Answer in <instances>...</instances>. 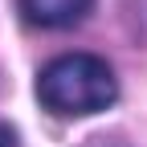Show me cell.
I'll use <instances>...</instances> for the list:
<instances>
[{
    "mask_svg": "<svg viewBox=\"0 0 147 147\" xmlns=\"http://www.w3.org/2000/svg\"><path fill=\"white\" fill-rule=\"evenodd\" d=\"M0 147H16V135H12V127L0 123Z\"/></svg>",
    "mask_w": 147,
    "mask_h": 147,
    "instance_id": "cell-3",
    "label": "cell"
},
{
    "mask_svg": "<svg viewBox=\"0 0 147 147\" xmlns=\"http://www.w3.org/2000/svg\"><path fill=\"white\" fill-rule=\"evenodd\" d=\"M37 98L45 110L65 119H82V115H98V110L115 106L119 98V82L110 65L94 53H65L53 57L41 74H37Z\"/></svg>",
    "mask_w": 147,
    "mask_h": 147,
    "instance_id": "cell-1",
    "label": "cell"
},
{
    "mask_svg": "<svg viewBox=\"0 0 147 147\" xmlns=\"http://www.w3.org/2000/svg\"><path fill=\"white\" fill-rule=\"evenodd\" d=\"M90 4H94V0H21V12H25L29 25L65 29V25H78L90 12Z\"/></svg>",
    "mask_w": 147,
    "mask_h": 147,
    "instance_id": "cell-2",
    "label": "cell"
}]
</instances>
